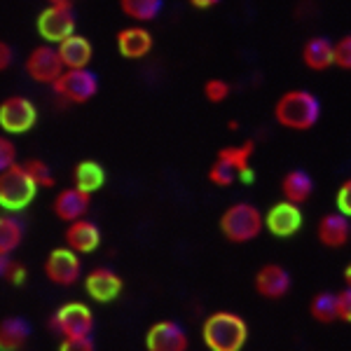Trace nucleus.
Listing matches in <instances>:
<instances>
[{
	"label": "nucleus",
	"instance_id": "aec40b11",
	"mask_svg": "<svg viewBox=\"0 0 351 351\" xmlns=\"http://www.w3.org/2000/svg\"><path fill=\"white\" fill-rule=\"evenodd\" d=\"M56 47H59L61 61H64L66 68H87L94 56L92 43H89L84 36H77V33L68 36L66 40H61Z\"/></svg>",
	"mask_w": 351,
	"mask_h": 351
},
{
	"label": "nucleus",
	"instance_id": "2f4dec72",
	"mask_svg": "<svg viewBox=\"0 0 351 351\" xmlns=\"http://www.w3.org/2000/svg\"><path fill=\"white\" fill-rule=\"evenodd\" d=\"M335 66L342 71H351V36L339 38L335 43Z\"/></svg>",
	"mask_w": 351,
	"mask_h": 351
},
{
	"label": "nucleus",
	"instance_id": "1a4fd4ad",
	"mask_svg": "<svg viewBox=\"0 0 351 351\" xmlns=\"http://www.w3.org/2000/svg\"><path fill=\"white\" fill-rule=\"evenodd\" d=\"M38 122V110L33 101L24 96H10L0 104V129L5 134H26Z\"/></svg>",
	"mask_w": 351,
	"mask_h": 351
},
{
	"label": "nucleus",
	"instance_id": "473e14b6",
	"mask_svg": "<svg viewBox=\"0 0 351 351\" xmlns=\"http://www.w3.org/2000/svg\"><path fill=\"white\" fill-rule=\"evenodd\" d=\"M12 164H16V148L8 136H3V138H0V171L10 169Z\"/></svg>",
	"mask_w": 351,
	"mask_h": 351
},
{
	"label": "nucleus",
	"instance_id": "bb28decb",
	"mask_svg": "<svg viewBox=\"0 0 351 351\" xmlns=\"http://www.w3.org/2000/svg\"><path fill=\"white\" fill-rule=\"evenodd\" d=\"M24 237L21 223L10 216L0 218V256H12V251H16Z\"/></svg>",
	"mask_w": 351,
	"mask_h": 351
},
{
	"label": "nucleus",
	"instance_id": "c85d7f7f",
	"mask_svg": "<svg viewBox=\"0 0 351 351\" xmlns=\"http://www.w3.org/2000/svg\"><path fill=\"white\" fill-rule=\"evenodd\" d=\"M0 274H3V279L8 281V284L21 286L26 281L28 271L19 260H12L10 256H0Z\"/></svg>",
	"mask_w": 351,
	"mask_h": 351
},
{
	"label": "nucleus",
	"instance_id": "412c9836",
	"mask_svg": "<svg viewBox=\"0 0 351 351\" xmlns=\"http://www.w3.org/2000/svg\"><path fill=\"white\" fill-rule=\"evenodd\" d=\"M253 150H256V143H253V141H246V143H241V145H225V148H220L218 157L220 160H228L230 164H234L237 171H239L241 183H253V178H256V173H253V169H251Z\"/></svg>",
	"mask_w": 351,
	"mask_h": 351
},
{
	"label": "nucleus",
	"instance_id": "e433bc0d",
	"mask_svg": "<svg viewBox=\"0 0 351 351\" xmlns=\"http://www.w3.org/2000/svg\"><path fill=\"white\" fill-rule=\"evenodd\" d=\"M10 64H12V49H10L8 43H3L0 45V68L5 71Z\"/></svg>",
	"mask_w": 351,
	"mask_h": 351
},
{
	"label": "nucleus",
	"instance_id": "cd10ccee",
	"mask_svg": "<svg viewBox=\"0 0 351 351\" xmlns=\"http://www.w3.org/2000/svg\"><path fill=\"white\" fill-rule=\"evenodd\" d=\"M208 180H211L213 185H218V188H230L234 180H239V171H237L234 164H230L228 160H220V157H216L213 167L208 169Z\"/></svg>",
	"mask_w": 351,
	"mask_h": 351
},
{
	"label": "nucleus",
	"instance_id": "a878e982",
	"mask_svg": "<svg viewBox=\"0 0 351 351\" xmlns=\"http://www.w3.org/2000/svg\"><path fill=\"white\" fill-rule=\"evenodd\" d=\"M120 10L129 19L145 24V21H152L160 16L162 0H120Z\"/></svg>",
	"mask_w": 351,
	"mask_h": 351
},
{
	"label": "nucleus",
	"instance_id": "c9c22d12",
	"mask_svg": "<svg viewBox=\"0 0 351 351\" xmlns=\"http://www.w3.org/2000/svg\"><path fill=\"white\" fill-rule=\"evenodd\" d=\"M61 351H94L92 337H64Z\"/></svg>",
	"mask_w": 351,
	"mask_h": 351
},
{
	"label": "nucleus",
	"instance_id": "4468645a",
	"mask_svg": "<svg viewBox=\"0 0 351 351\" xmlns=\"http://www.w3.org/2000/svg\"><path fill=\"white\" fill-rule=\"evenodd\" d=\"M291 274H288L286 267L281 265H263L256 271V279H253V286H256L258 295H263L265 300H281L288 295L291 291Z\"/></svg>",
	"mask_w": 351,
	"mask_h": 351
},
{
	"label": "nucleus",
	"instance_id": "6e6552de",
	"mask_svg": "<svg viewBox=\"0 0 351 351\" xmlns=\"http://www.w3.org/2000/svg\"><path fill=\"white\" fill-rule=\"evenodd\" d=\"M24 68H26L28 77L40 84H52L56 77L66 71L64 61H61V54H59V47H54L52 43L33 47Z\"/></svg>",
	"mask_w": 351,
	"mask_h": 351
},
{
	"label": "nucleus",
	"instance_id": "9b49d317",
	"mask_svg": "<svg viewBox=\"0 0 351 351\" xmlns=\"http://www.w3.org/2000/svg\"><path fill=\"white\" fill-rule=\"evenodd\" d=\"M302 228V211H300V204L293 202H279L267 211L265 216V230L271 232L274 237L279 239H288L293 237L295 232Z\"/></svg>",
	"mask_w": 351,
	"mask_h": 351
},
{
	"label": "nucleus",
	"instance_id": "39448f33",
	"mask_svg": "<svg viewBox=\"0 0 351 351\" xmlns=\"http://www.w3.org/2000/svg\"><path fill=\"white\" fill-rule=\"evenodd\" d=\"M52 89L68 104H87L99 92V82L89 68H66L52 82Z\"/></svg>",
	"mask_w": 351,
	"mask_h": 351
},
{
	"label": "nucleus",
	"instance_id": "2eb2a0df",
	"mask_svg": "<svg viewBox=\"0 0 351 351\" xmlns=\"http://www.w3.org/2000/svg\"><path fill=\"white\" fill-rule=\"evenodd\" d=\"M89 206H92V192H84L80 188H66L54 197L52 211L54 216L64 223H73V220H80L87 216Z\"/></svg>",
	"mask_w": 351,
	"mask_h": 351
},
{
	"label": "nucleus",
	"instance_id": "f3484780",
	"mask_svg": "<svg viewBox=\"0 0 351 351\" xmlns=\"http://www.w3.org/2000/svg\"><path fill=\"white\" fill-rule=\"evenodd\" d=\"M66 246H71L73 251H77L80 256L94 253L101 246V230L99 225L92 223L87 218L73 220L66 228Z\"/></svg>",
	"mask_w": 351,
	"mask_h": 351
},
{
	"label": "nucleus",
	"instance_id": "6ab92c4d",
	"mask_svg": "<svg viewBox=\"0 0 351 351\" xmlns=\"http://www.w3.org/2000/svg\"><path fill=\"white\" fill-rule=\"evenodd\" d=\"M302 61L309 71H328L330 66H335V43H330L328 38H309L302 47Z\"/></svg>",
	"mask_w": 351,
	"mask_h": 351
},
{
	"label": "nucleus",
	"instance_id": "b1692460",
	"mask_svg": "<svg viewBox=\"0 0 351 351\" xmlns=\"http://www.w3.org/2000/svg\"><path fill=\"white\" fill-rule=\"evenodd\" d=\"M28 335H31V328L24 319H5L3 326H0V349L3 351H16L24 349V344L28 342Z\"/></svg>",
	"mask_w": 351,
	"mask_h": 351
},
{
	"label": "nucleus",
	"instance_id": "c756f323",
	"mask_svg": "<svg viewBox=\"0 0 351 351\" xmlns=\"http://www.w3.org/2000/svg\"><path fill=\"white\" fill-rule=\"evenodd\" d=\"M26 171L31 173V178L38 183V188H54V176L52 169L47 167V162L38 160V157H31V160L24 162Z\"/></svg>",
	"mask_w": 351,
	"mask_h": 351
},
{
	"label": "nucleus",
	"instance_id": "ea45409f",
	"mask_svg": "<svg viewBox=\"0 0 351 351\" xmlns=\"http://www.w3.org/2000/svg\"><path fill=\"white\" fill-rule=\"evenodd\" d=\"M47 3H75V0H47Z\"/></svg>",
	"mask_w": 351,
	"mask_h": 351
},
{
	"label": "nucleus",
	"instance_id": "ddd939ff",
	"mask_svg": "<svg viewBox=\"0 0 351 351\" xmlns=\"http://www.w3.org/2000/svg\"><path fill=\"white\" fill-rule=\"evenodd\" d=\"M145 347L148 351H185L190 347V339L173 321H157L145 332Z\"/></svg>",
	"mask_w": 351,
	"mask_h": 351
},
{
	"label": "nucleus",
	"instance_id": "0eeeda50",
	"mask_svg": "<svg viewBox=\"0 0 351 351\" xmlns=\"http://www.w3.org/2000/svg\"><path fill=\"white\" fill-rule=\"evenodd\" d=\"M52 328L61 337H92L94 314L82 302H66L52 316Z\"/></svg>",
	"mask_w": 351,
	"mask_h": 351
},
{
	"label": "nucleus",
	"instance_id": "72a5a7b5",
	"mask_svg": "<svg viewBox=\"0 0 351 351\" xmlns=\"http://www.w3.org/2000/svg\"><path fill=\"white\" fill-rule=\"evenodd\" d=\"M335 204H337V211L339 213H344V216L351 218V178H347L342 185H339Z\"/></svg>",
	"mask_w": 351,
	"mask_h": 351
},
{
	"label": "nucleus",
	"instance_id": "f704fd0d",
	"mask_svg": "<svg viewBox=\"0 0 351 351\" xmlns=\"http://www.w3.org/2000/svg\"><path fill=\"white\" fill-rule=\"evenodd\" d=\"M337 314H339V321L351 324V288L349 286L337 293Z\"/></svg>",
	"mask_w": 351,
	"mask_h": 351
},
{
	"label": "nucleus",
	"instance_id": "9d476101",
	"mask_svg": "<svg viewBox=\"0 0 351 351\" xmlns=\"http://www.w3.org/2000/svg\"><path fill=\"white\" fill-rule=\"evenodd\" d=\"M82 274L80 253L73 251L71 246L54 248L45 260V276L52 281L54 286H73Z\"/></svg>",
	"mask_w": 351,
	"mask_h": 351
},
{
	"label": "nucleus",
	"instance_id": "7c9ffc66",
	"mask_svg": "<svg viewBox=\"0 0 351 351\" xmlns=\"http://www.w3.org/2000/svg\"><path fill=\"white\" fill-rule=\"evenodd\" d=\"M232 87L220 77H211V80L204 82V96H206L208 104H223L225 99L230 96Z\"/></svg>",
	"mask_w": 351,
	"mask_h": 351
},
{
	"label": "nucleus",
	"instance_id": "f8f14e48",
	"mask_svg": "<svg viewBox=\"0 0 351 351\" xmlns=\"http://www.w3.org/2000/svg\"><path fill=\"white\" fill-rule=\"evenodd\" d=\"M124 288V281L117 271H112L110 267H94L84 276V291L94 302H112V300L120 298Z\"/></svg>",
	"mask_w": 351,
	"mask_h": 351
},
{
	"label": "nucleus",
	"instance_id": "20e7f679",
	"mask_svg": "<svg viewBox=\"0 0 351 351\" xmlns=\"http://www.w3.org/2000/svg\"><path fill=\"white\" fill-rule=\"evenodd\" d=\"M38 183L31 178L24 164H12L0 173V206L5 211H21L36 199Z\"/></svg>",
	"mask_w": 351,
	"mask_h": 351
},
{
	"label": "nucleus",
	"instance_id": "a211bd4d",
	"mask_svg": "<svg viewBox=\"0 0 351 351\" xmlns=\"http://www.w3.org/2000/svg\"><path fill=\"white\" fill-rule=\"evenodd\" d=\"M316 237H319L321 246L326 248H342L351 237V225L349 216L344 213H328L319 220V228H316Z\"/></svg>",
	"mask_w": 351,
	"mask_h": 351
},
{
	"label": "nucleus",
	"instance_id": "4c0bfd02",
	"mask_svg": "<svg viewBox=\"0 0 351 351\" xmlns=\"http://www.w3.org/2000/svg\"><path fill=\"white\" fill-rule=\"evenodd\" d=\"M188 3L197 10H208V8H213V5H218L220 0H188Z\"/></svg>",
	"mask_w": 351,
	"mask_h": 351
},
{
	"label": "nucleus",
	"instance_id": "f03ea898",
	"mask_svg": "<svg viewBox=\"0 0 351 351\" xmlns=\"http://www.w3.org/2000/svg\"><path fill=\"white\" fill-rule=\"evenodd\" d=\"M274 117L281 127L293 132H309L321 117V104L307 89H291L274 104Z\"/></svg>",
	"mask_w": 351,
	"mask_h": 351
},
{
	"label": "nucleus",
	"instance_id": "393cba45",
	"mask_svg": "<svg viewBox=\"0 0 351 351\" xmlns=\"http://www.w3.org/2000/svg\"><path fill=\"white\" fill-rule=\"evenodd\" d=\"M309 314L319 324H335V321H339L337 293H316L309 302Z\"/></svg>",
	"mask_w": 351,
	"mask_h": 351
},
{
	"label": "nucleus",
	"instance_id": "5701e85b",
	"mask_svg": "<svg viewBox=\"0 0 351 351\" xmlns=\"http://www.w3.org/2000/svg\"><path fill=\"white\" fill-rule=\"evenodd\" d=\"M73 180H75V188H80L84 192H99L106 183V171L99 162L94 160H84L77 162L75 171H73Z\"/></svg>",
	"mask_w": 351,
	"mask_h": 351
},
{
	"label": "nucleus",
	"instance_id": "dca6fc26",
	"mask_svg": "<svg viewBox=\"0 0 351 351\" xmlns=\"http://www.w3.org/2000/svg\"><path fill=\"white\" fill-rule=\"evenodd\" d=\"M152 33L145 26H127L117 33V52L124 59H145L152 52Z\"/></svg>",
	"mask_w": 351,
	"mask_h": 351
},
{
	"label": "nucleus",
	"instance_id": "4be33fe9",
	"mask_svg": "<svg viewBox=\"0 0 351 351\" xmlns=\"http://www.w3.org/2000/svg\"><path fill=\"white\" fill-rule=\"evenodd\" d=\"M311 192H314V180H311V176L304 173L302 169H293V171H288L284 176V180H281V195H284V199L300 204V206L309 199Z\"/></svg>",
	"mask_w": 351,
	"mask_h": 351
},
{
	"label": "nucleus",
	"instance_id": "f257e3e1",
	"mask_svg": "<svg viewBox=\"0 0 351 351\" xmlns=\"http://www.w3.org/2000/svg\"><path fill=\"white\" fill-rule=\"evenodd\" d=\"M202 342L211 351H239L248 342V326L234 311H213L202 326Z\"/></svg>",
	"mask_w": 351,
	"mask_h": 351
},
{
	"label": "nucleus",
	"instance_id": "58836bf2",
	"mask_svg": "<svg viewBox=\"0 0 351 351\" xmlns=\"http://www.w3.org/2000/svg\"><path fill=\"white\" fill-rule=\"evenodd\" d=\"M344 281H347V286L351 288V265H349L347 269H344Z\"/></svg>",
	"mask_w": 351,
	"mask_h": 351
},
{
	"label": "nucleus",
	"instance_id": "423d86ee",
	"mask_svg": "<svg viewBox=\"0 0 351 351\" xmlns=\"http://www.w3.org/2000/svg\"><path fill=\"white\" fill-rule=\"evenodd\" d=\"M38 36L45 43L59 45L68 36L75 33V14H73V3H49L38 14Z\"/></svg>",
	"mask_w": 351,
	"mask_h": 351
},
{
	"label": "nucleus",
	"instance_id": "7ed1b4c3",
	"mask_svg": "<svg viewBox=\"0 0 351 351\" xmlns=\"http://www.w3.org/2000/svg\"><path fill=\"white\" fill-rule=\"evenodd\" d=\"M265 230V216L258 211L253 204L239 202L225 208L220 216V232L232 243H248L258 239L260 232Z\"/></svg>",
	"mask_w": 351,
	"mask_h": 351
}]
</instances>
